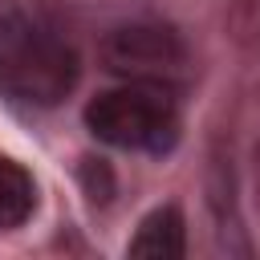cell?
<instances>
[{
    "label": "cell",
    "mask_w": 260,
    "mask_h": 260,
    "mask_svg": "<svg viewBox=\"0 0 260 260\" xmlns=\"http://www.w3.org/2000/svg\"><path fill=\"white\" fill-rule=\"evenodd\" d=\"M81 77L77 49L28 12H0V89L24 106H57Z\"/></svg>",
    "instance_id": "cell-1"
},
{
    "label": "cell",
    "mask_w": 260,
    "mask_h": 260,
    "mask_svg": "<svg viewBox=\"0 0 260 260\" xmlns=\"http://www.w3.org/2000/svg\"><path fill=\"white\" fill-rule=\"evenodd\" d=\"M85 126L98 142L118 150H171L179 138V110L171 85L126 81L122 89H106L85 106Z\"/></svg>",
    "instance_id": "cell-2"
},
{
    "label": "cell",
    "mask_w": 260,
    "mask_h": 260,
    "mask_svg": "<svg viewBox=\"0 0 260 260\" xmlns=\"http://www.w3.org/2000/svg\"><path fill=\"white\" fill-rule=\"evenodd\" d=\"M102 65L114 77L126 81H154V85H171L187 73L191 65V49L183 41V32L167 20H126L114 24L102 45H98Z\"/></svg>",
    "instance_id": "cell-3"
},
{
    "label": "cell",
    "mask_w": 260,
    "mask_h": 260,
    "mask_svg": "<svg viewBox=\"0 0 260 260\" xmlns=\"http://www.w3.org/2000/svg\"><path fill=\"white\" fill-rule=\"evenodd\" d=\"M207 207H211V219H215L219 248L232 252V256H252V244L244 240V223H240V207H236V175H232L228 158H211Z\"/></svg>",
    "instance_id": "cell-4"
},
{
    "label": "cell",
    "mask_w": 260,
    "mask_h": 260,
    "mask_svg": "<svg viewBox=\"0 0 260 260\" xmlns=\"http://www.w3.org/2000/svg\"><path fill=\"white\" fill-rule=\"evenodd\" d=\"M126 252L138 256V260H179V256L187 252L183 211H179L175 203L154 207V211L138 223V232H134V240L126 244Z\"/></svg>",
    "instance_id": "cell-5"
},
{
    "label": "cell",
    "mask_w": 260,
    "mask_h": 260,
    "mask_svg": "<svg viewBox=\"0 0 260 260\" xmlns=\"http://www.w3.org/2000/svg\"><path fill=\"white\" fill-rule=\"evenodd\" d=\"M37 207V183L32 175L12 162V158H0V232L8 228H20Z\"/></svg>",
    "instance_id": "cell-6"
},
{
    "label": "cell",
    "mask_w": 260,
    "mask_h": 260,
    "mask_svg": "<svg viewBox=\"0 0 260 260\" xmlns=\"http://www.w3.org/2000/svg\"><path fill=\"white\" fill-rule=\"evenodd\" d=\"M228 32L236 49L260 65V0H236L228 12Z\"/></svg>",
    "instance_id": "cell-7"
},
{
    "label": "cell",
    "mask_w": 260,
    "mask_h": 260,
    "mask_svg": "<svg viewBox=\"0 0 260 260\" xmlns=\"http://www.w3.org/2000/svg\"><path fill=\"white\" fill-rule=\"evenodd\" d=\"M81 179H85V191H89V199H110L114 195V175H110V167L102 162V158H85L81 162Z\"/></svg>",
    "instance_id": "cell-8"
},
{
    "label": "cell",
    "mask_w": 260,
    "mask_h": 260,
    "mask_svg": "<svg viewBox=\"0 0 260 260\" xmlns=\"http://www.w3.org/2000/svg\"><path fill=\"white\" fill-rule=\"evenodd\" d=\"M252 195H256V211H260V142L252 150Z\"/></svg>",
    "instance_id": "cell-9"
}]
</instances>
